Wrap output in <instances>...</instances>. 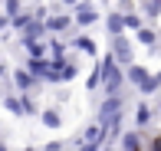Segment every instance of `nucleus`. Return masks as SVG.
I'll use <instances>...</instances> for the list:
<instances>
[{
	"label": "nucleus",
	"instance_id": "obj_1",
	"mask_svg": "<svg viewBox=\"0 0 161 151\" xmlns=\"http://www.w3.org/2000/svg\"><path fill=\"white\" fill-rule=\"evenodd\" d=\"M99 89L105 92V99H108V95H122V89H125L122 69L115 66V59H112L108 53L99 59Z\"/></svg>",
	"mask_w": 161,
	"mask_h": 151
},
{
	"label": "nucleus",
	"instance_id": "obj_2",
	"mask_svg": "<svg viewBox=\"0 0 161 151\" xmlns=\"http://www.w3.org/2000/svg\"><path fill=\"white\" fill-rule=\"evenodd\" d=\"M108 56L115 59V66H119V69H125V66L135 62V46H131V40L125 36V33L108 40Z\"/></svg>",
	"mask_w": 161,
	"mask_h": 151
},
{
	"label": "nucleus",
	"instance_id": "obj_3",
	"mask_svg": "<svg viewBox=\"0 0 161 151\" xmlns=\"http://www.w3.org/2000/svg\"><path fill=\"white\" fill-rule=\"evenodd\" d=\"M43 30H46V36L59 40L66 30H72V17H69V13H59L56 7H49V17L43 20Z\"/></svg>",
	"mask_w": 161,
	"mask_h": 151
},
{
	"label": "nucleus",
	"instance_id": "obj_4",
	"mask_svg": "<svg viewBox=\"0 0 161 151\" xmlns=\"http://www.w3.org/2000/svg\"><path fill=\"white\" fill-rule=\"evenodd\" d=\"M69 17H72V26H82V30H86V26L96 23L102 13H99L96 3H72V13H69Z\"/></svg>",
	"mask_w": 161,
	"mask_h": 151
},
{
	"label": "nucleus",
	"instance_id": "obj_5",
	"mask_svg": "<svg viewBox=\"0 0 161 151\" xmlns=\"http://www.w3.org/2000/svg\"><path fill=\"white\" fill-rule=\"evenodd\" d=\"M122 109H125V99L122 95H108V99H102V105H99V112H96V125L102 128L112 115H122Z\"/></svg>",
	"mask_w": 161,
	"mask_h": 151
},
{
	"label": "nucleus",
	"instance_id": "obj_6",
	"mask_svg": "<svg viewBox=\"0 0 161 151\" xmlns=\"http://www.w3.org/2000/svg\"><path fill=\"white\" fill-rule=\"evenodd\" d=\"M10 82L17 85V92H20V95H23V92H33L36 85H40V82H33V79L26 76V69H23V66H17V69H10Z\"/></svg>",
	"mask_w": 161,
	"mask_h": 151
},
{
	"label": "nucleus",
	"instance_id": "obj_7",
	"mask_svg": "<svg viewBox=\"0 0 161 151\" xmlns=\"http://www.w3.org/2000/svg\"><path fill=\"white\" fill-rule=\"evenodd\" d=\"M79 141L82 145H92V148H102V141H105V135H102V128L92 121V125H86L82 132H79Z\"/></svg>",
	"mask_w": 161,
	"mask_h": 151
},
{
	"label": "nucleus",
	"instance_id": "obj_8",
	"mask_svg": "<svg viewBox=\"0 0 161 151\" xmlns=\"http://www.w3.org/2000/svg\"><path fill=\"white\" fill-rule=\"evenodd\" d=\"M119 145H122V151H142L145 148V138H142V132H122L119 135Z\"/></svg>",
	"mask_w": 161,
	"mask_h": 151
},
{
	"label": "nucleus",
	"instance_id": "obj_9",
	"mask_svg": "<svg viewBox=\"0 0 161 151\" xmlns=\"http://www.w3.org/2000/svg\"><path fill=\"white\" fill-rule=\"evenodd\" d=\"M145 76H148V66H142V62H131V66L122 69V79H125V82H131V85H142Z\"/></svg>",
	"mask_w": 161,
	"mask_h": 151
},
{
	"label": "nucleus",
	"instance_id": "obj_10",
	"mask_svg": "<svg viewBox=\"0 0 161 151\" xmlns=\"http://www.w3.org/2000/svg\"><path fill=\"white\" fill-rule=\"evenodd\" d=\"M138 17H148V20H161V0H142V3H135Z\"/></svg>",
	"mask_w": 161,
	"mask_h": 151
},
{
	"label": "nucleus",
	"instance_id": "obj_11",
	"mask_svg": "<svg viewBox=\"0 0 161 151\" xmlns=\"http://www.w3.org/2000/svg\"><path fill=\"white\" fill-rule=\"evenodd\" d=\"M40 121L49 128V132H59L63 128V112L59 109H46V112H40Z\"/></svg>",
	"mask_w": 161,
	"mask_h": 151
},
{
	"label": "nucleus",
	"instance_id": "obj_12",
	"mask_svg": "<svg viewBox=\"0 0 161 151\" xmlns=\"http://www.w3.org/2000/svg\"><path fill=\"white\" fill-rule=\"evenodd\" d=\"M142 26H145V20L138 17L135 10H128V13H122V30H125V36H128V33H138V30H142Z\"/></svg>",
	"mask_w": 161,
	"mask_h": 151
},
{
	"label": "nucleus",
	"instance_id": "obj_13",
	"mask_svg": "<svg viewBox=\"0 0 161 151\" xmlns=\"http://www.w3.org/2000/svg\"><path fill=\"white\" fill-rule=\"evenodd\" d=\"M105 30H108V40H112V36H122V33H125V30H122V13H119V10L105 13Z\"/></svg>",
	"mask_w": 161,
	"mask_h": 151
},
{
	"label": "nucleus",
	"instance_id": "obj_14",
	"mask_svg": "<svg viewBox=\"0 0 161 151\" xmlns=\"http://www.w3.org/2000/svg\"><path fill=\"white\" fill-rule=\"evenodd\" d=\"M151 118H155V112H151V105H138L135 109V132H142V128L151 125Z\"/></svg>",
	"mask_w": 161,
	"mask_h": 151
},
{
	"label": "nucleus",
	"instance_id": "obj_15",
	"mask_svg": "<svg viewBox=\"0 0 161 151\" xmlns=\"http://www.w3.org/2000/svg\"><path fill=\"white\" fill-rule=\"evenodd\" d=\"M72 49H79V53H86V56H96V53H99L96 40H92V36H86V33H82V36H76V40H72Z\"/></svg>",
	"mask_w": 161,
	"mask_h": 151
},
{
	"label": "nucleus",
	"instance_id": "obj_16",
	"mask_svg": "<svg viewBox=\"0 0 161 151\" xmlns=\"http://www.w3.org/2000/svg\"><path fill=\"white\" fill-rule=\"evenodd\" d=\"M17 99H20V112L23 115H40V102H36L33 92H23V95H17Z\"/></svg>",
	"mask_w": 161,
	"mask_h": 151
},
{
	"label": "nucleus",
	"instance_id": "obj_17",
	"mask_svg": "<svg viewBox=\"0 0 161 151\" xmlns=\"http://www.w3.org/2000/svg\"><path fill=\"white\" fill-rule=\"evenodd\" d=\"M158 89H161V79H158V73H148V76H145V82L138 85V92H142V95H155Z\"/></svg>",
	"mask_w": 161,
	"mask_h": 151
},
{
	"label": "nucleus",
	"instance_id": "obj_18",
	"mask_svg": "<svg viewBox=\"0 0 161 151\" xmlns=\"http://www.w3.org/2000/svg\"><path fill=\"white\" fill-rule=\"evenodd\" d=\"M135 43H142V46H148V49H155V43H158V33L151 30V26H142V30L135 33Z\"/></svg>",
	"mask_w": 161,
	"mask_h": 151
},
{
	"label": "nucleus",
	"instance_id": "obj_19",
	"mask_svg": "<svg viewBox=\"0 0 161 151\" xmlns=\"http://www.w3.org/2000/svg\"><path fill=\"white\" fill-rule=\"evenodd\" d=\"M20 13H23V3H20V0H7V3H3V13H0V17L10 23V20H17Z\"/></svg>",
	"mask_w": 161,
	"mask_h": 151
},
{
	"label": "nucleus",
	"instance_id": "obj_20",
	"mask_svg": "<svg viewBox=\"0 0 161 151\" xmlns=\"http://www.w3.org/2000/svg\"><path fill=\"white\" fill-rule=\"evenodd\" d=\"M3 109L10 112V115H17V118L23 115V112H20V99L17 95H3Z\"/></svg>",
	"mask_w": 161,
	"mask_h": 151
},
{
	"label": "nucleus",
	"instance_id": "obj_21",
	"mask_svg": "<svg viewBox=\"0 0 161 151\" xmlns=\"http://www.w3.org/2000/svg\"><path fill=\"white\" fill-rule=\"evenodd\" d=\"M86 89H89V92H96V89H99V66L92 69V76H89V79H86Z\"/></svg>",
	"mask_w": 161,
	"mask_h": 151
},
{
	"label": "nucleus",
	"instance_id": "obj_22",
	"mask_svg": "<svg viewBox=\"0 0 161 151\" xmlns=\"http://www.w3.org/2000/svg\"><path fill=\"white\" fill-rule=\"evenodd\" d=\"M43 151H66V145H63V141H46Z\"/></svg>",
	"mask_w": 161,
	"mask_h": 151
},
{
	"label": "nucleus",
	"instance_id": "obj_23",
	"mask_svg": "<svg viewBox=\"0 0 161 151\" xmlns=\"http://www.w3.org/2000/svg\"><path fill=\"white\" fill-rule=\"evenodd\" d=\"M79 151H99V148H92V145H79Z\"/></svg>",
	"mask_w": 161,
	"mask_h": 151
},
{
	"label": "nucleus",
	"instance_id": "obj_24",
	"mask_svg": "<svg viewBox=\"0 0 161 151\" xmlns=\"http://www.w3.org/2000/svg\"><path fill=\"white\" fill-rule=\"evenodd\" d=\"M7 26H10V23H7V20H3V17H0V30H7Z\"/></svg>",
	"mask_w": 161,
	"mask_h": 151
},
{
	"label": "nucleus",
	"instance_id": "obj_25",
	"mask_svg": "<svg viewBox=\"0 0 161 151\" xmlns=\"http://www.w3.org/2000/svg\"><path fill=\"white\" fill-rule=\"evenodd\" d=\"M0 151H10V145H7V141H0Z\"/></svg>",
	"mask_w": 161,
	"mask_h": 151
},
{
	"label": "nucleus",
	"instance_id": "obj_26",
	"mask_svg": "<svg viewBox=\"0 0 161 151\" xmlns=\"http://www.w3.org/2000/svg\"><path fill=\"white\" fill-rule=\"evenodd\" d=\"M151 112H161V102H158V105H155V109H151Z\"/></svg>",
	"mask_w": 161,
	"mask_h": 151
},
{
	"label": "nucleus",
	"instance_id": "obj_27",
	"mask_svg": "<svg viewBox=\"0 0 161 151\" xmlns=\"http://www.w3.org/2000/svg\"><path fill=\"white\" fill-rule=\"evenodd\" d=\"M99 151H115V148H99Z\"/></svg>",
	"mask_w": 161,
	"mask_h": 151
},
{
	"label": "nucleus",
	"instance_id": "obj_28",
	"mask_svg": "<svg viewBox=\"0 0 161 151\" xmlns=\"http://www.w3.org/2000/svg\"><path fill=\"white\" fill-rule=\"evenodd\" d=\"M0 62H3V53H0Z\"/></svg>",
	"mask_w": 161,
	"mask_h": 151
}]
</instances>
